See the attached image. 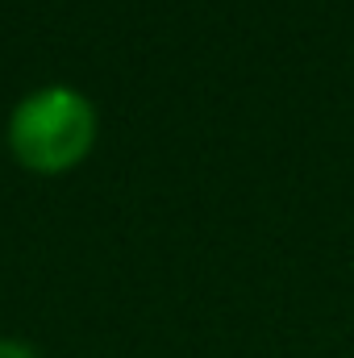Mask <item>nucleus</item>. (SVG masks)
Returning a JSON list of instances; mask_svg holds the SVG:
<instances>
[{
	"instance_id": "f257e3e1",
	"label": "nucleus",
	"mask_w": 354,
	"mask_h": 358,
	"mask_svg": "<svg viewBox=\"0 0 354 358\" xmlns=\"http://www.w3.org/2000/svg\"><path fill=\"white\" fill-rule=\"evenodd\" d=\"M100 117L88 92L71 84H42L25 92L8 121H4V146L13 163H21L34 176H63L76 171L96 146Z\"/></svg>"
},
{
	"instance_id": "f03ea898",
	"label": "nucleus",
	"mask_w": 354,
	"mask_h": 358,
	"mask_svg": "<svg viewBox=\"0 0 354 358\" xmlns=\"http://www.w3.org/2000/svg\"><path fill=\"white\" fill-rule=\"evenodd\" d=\"M0 358H38V350H34L25 338H8V334H0Z\"/></svg>"
}]
</instances>
